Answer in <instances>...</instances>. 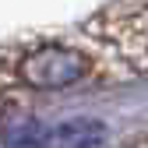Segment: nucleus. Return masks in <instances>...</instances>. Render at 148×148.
<instances>
[{
	"label": "nucleus",
	"mask_w": 148,
	"mask_h": 148,
	"mask_svg": "<svg viewBox=\"0 0 148 148\" xmlns=\"http://www.w3.org/2000/svg\"><path fill=\"white\" fill-rule=\"evenodd\" d=\"M88 71H92V60L85 57L81 49L49 42V46H39V49H32V53L21 57V64H18V78H21V85H28V88L57 92V88L78 85Z\"/></svg>",
	"instance_id": "1"
},
{
	"label": "nucleus",
	"mask_w": 148,
	"mask_h": 148,
	"mask_svg": "<svg viewBox=\"0 0 148 148\" xmlns=\"http://www.w3.org/2000/svg\"><path fill=\"white\" fill-rule=\"evenodd\" d=\"M109 39H116V46L123 49L127 60H134V67H148V4L127 11V14H116Z\"/></svg>",
	"instance_id": "2"
},
{
	"label": "nucleus",
	"mask_w": 148,
	"mask_h": 148,
	"mask_svg": "<svg viewBox=\"0 0 148 148\" xmlns=\"http://www.w3.org/2000/svg\"><path fill=\"white\" fill-rule=\"evenodd\" d=\"M106 141V127L99 120H64L46 131V148H99Z\"/></svg>",
	"instance_id": "3"
}]
</instances>
